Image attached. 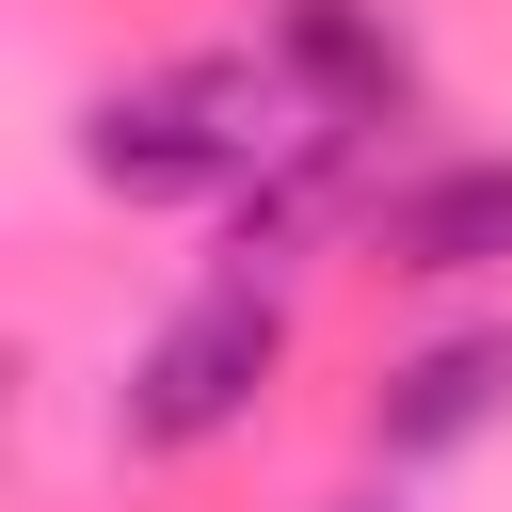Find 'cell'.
<instances>
[{
	"label": "cell",
	"instance_id": "6da1fadb",
	"mask_svg": "<svg viewBox=\"0 0 512 512\" xmlns=\"http://www.w3.org/2000/svg\"><path fill=\"white\" fill-rule=\"evenodd\" d=\"M320 160H336V128L272 48H176V64H144V80H112L80 112V176L128 192V208L272 192V176H320Z\"/></svg>",
	"mask_w": 512,
	"mask_h": 512
},
{
	"label": "cell",
	"instance_id": "7a4b0ae2",
	"mask_svg": "<svg viewBox=\"0 0 512 512\" xmlns=\"http://www.w3.org/2000/svg\"><path fill=\"white\" fill-rule=\"evenodd\" d=\"M272 368H288V288L240 256V272H208L144 352H128V400H112V432L144 448V464H176V448H224L256 400H272Z\"/></svg>",
	"mask_w": 512,
	"mask_h": 512
},
{
	"label": "cell",
	"instance_id": "3957f363",
	"mask_svg": "<svg viewBox=\"0 0 512 512\" xmlns=\"http://www.w3.org/2000/svg\"><path fill=\"white\" fill-rule=\"evenodd\" d=\"M496 416H512V320H448V336H416V352L384 368L368 448H384V464H432V448H480Z\"/></svg>",
	"mask_w": 512,
	"mask_h": 512
},
{
	"label": "cell",
	"instance_id": "277c9868",
	"mask_svg": "<svg viewBox=\"0 0 512 512\" xmlns=\"http://www.w3.org/2000/svg\"><path fill=\"white\" fill-rule=\"evenodd\" d=\"M304 96H320V128L336 144H368L400 96H416V32L384 16V0H272V32H256Z\"/></svg>",
	"mask_w": 512,
	"mask_h": 512
},
{
	"label": "cell",
	"instance_id": "5b68a950",
	"mask_svg": "<svg viewBox=\"0 0 512 512\" xmlns=\"http://www.w3.org/2000/svg\"><path fill=\"white\" fill-rule=\"evenodd\" d=\"M368 256L416 272V288H464V272H512V160H432L368 208Z\"/></svg>",
	"mask_w": 512,
	"mask_h": 512
},
{
	"label": "cell",
	"instance_id": "8992f818",
	"mask_svg": "<svg viewBox=\"0 0 512 512\" xmlns=\"http://www.w3.org/2000/svg\"><path fill=\"white\" fill-rule=\"evenodd\" d=\"M336 512H400V496H336Z\"/></svg>",
	"mask_w": 512,
	"mask_h": 512
}]
</instances>
